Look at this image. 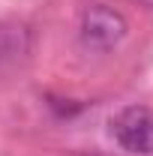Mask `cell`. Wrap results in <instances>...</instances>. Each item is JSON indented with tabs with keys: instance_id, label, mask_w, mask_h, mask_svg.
Listing matches in <instances>:
<instances>
[{
	"instance_id": "1",
	"label": "cell",
	"mask_w": 153,
	"mask_h": 156,
	"mask_svg": "<svg viewBox=\"0 0 153 156\" xmlns=\"http://www.w3.org/2000/svg\"><path fill=\"white\" fill-rule=\"evenodd\" d=\"M129 33V21L126 15L108 6V3H90L81 12V24H78V39L87 51L93 54H108L126 39Z\"/></svg>"
},
{
	"instance_id": "3",
	"label": "cell",
	"mask_w": 153,
	"mask_h": 156,
	"mask_svg": "<svg viewBox=\"0 0 153 156\" xmlns=\"http://www.w3.org/2000/svg\"><path fill=\"white\" fill-rule=\"evenodd\" d=\"M24 48H27V30L0 24V66H3L6 60L18 57Z\"/></svg>"
},
{
	"instance_id": "2",
	"label": "cell",
	"mask_w": 153,
	"mask_h": 156,
	"mask_svg": "<svg viewBox=\"0 0 153 156\" xmlns=\"http://www.w3.org/2000/svg\"><path fill=\"white\" fill-rule=\"evenodd\" d=\"M111 138L120 150L135 156H153V108L126 105L111 117Z\"/></svg>"
},
{
	"instance_id": "4",
	"label": "cell",
	"mask_w": 153,
	"mask_h": 156,
	"mask_svg": "<svg viewBox=\"0 0 153 156\" xmlns=\"http://www.w3.org/2000/svg\"><path fill=\"white\" fill-rule=\"evenodd\" d=\"M138 3H144V6H147V9H153V0H138Z\"/></svg>"
}]
</instances>
